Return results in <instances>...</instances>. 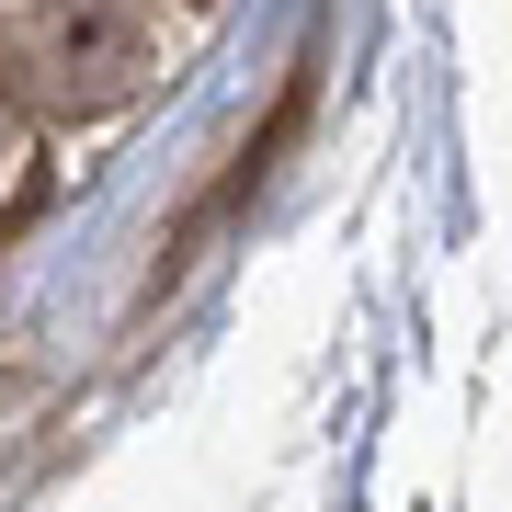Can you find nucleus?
<instances>
[{
	"mask_svg": "<svg viewBox=\"0 0 512 512\" xmlns=\"http://www.w3.org/2000/svg\"><path fill=\"white\" fill-rule=\"evenodd\" d=\"M35 57H46V92L126 103L137 80L160 69V12H148V0H69V12L35 23Z\"/></svg>",
	"mask_w": 512,
	"mask_h": 512,
	"instance_id": "1",
	"label": "nucleus"
}]
</instances>
